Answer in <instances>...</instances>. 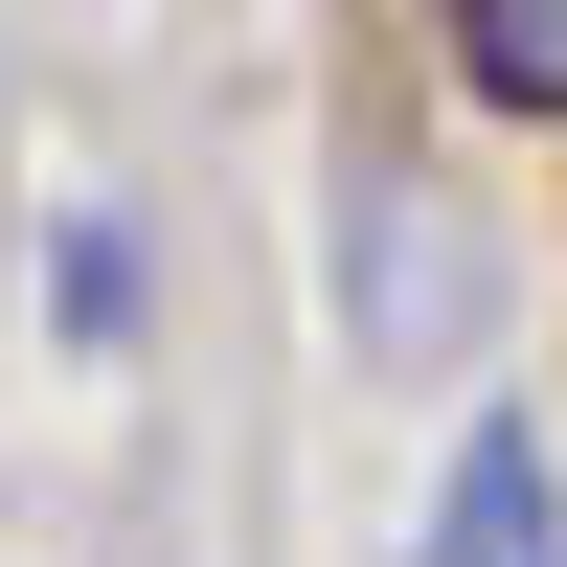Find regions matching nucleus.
<instances>
[{
    "instance_id": "nucleus-1",
    "label": "nucleus",
    "mask_w": 567,
    "mask_h": 567,
    "mask_svg": "<svg viewBox=\"0 0 567 567\" xmlns=\"http://www.w3.org/2000/svg\"><path fill=\"white\" fill-rule=\"evenodd\" d=\"M409 567H545V454H523V432H477V454H454V499H432V545H409Z\"/></svg>"
},
{
    "instance_id": "nucleus-2",
    "label": "nucleus",
    "mask_w": 567,
    "mask_h": 567,
    "mask_svg": "<svg viewBox=\"0 0 567 567\" xmlns=\"http://www.w3.org/2000/svg\"><path fill=\"white\" fill-rule=\"evenodd\" d=\"M454 69L499 114H567V0H454Z\"/></svg>"
}]
</instances>
